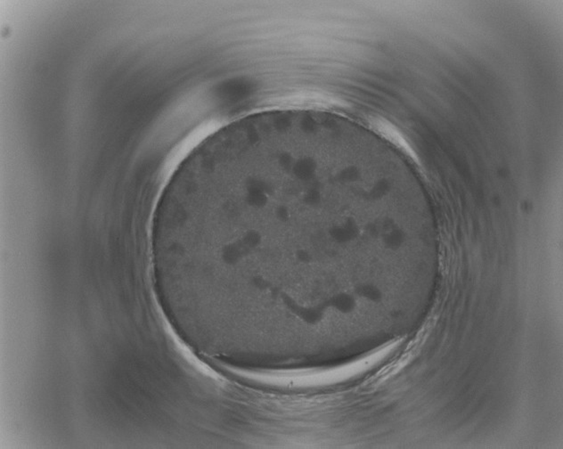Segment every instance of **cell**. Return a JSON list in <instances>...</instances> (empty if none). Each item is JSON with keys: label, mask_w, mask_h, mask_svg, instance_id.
I'll return each instance as SVG.
<instances>
[{"label": "cell", "mask_w": 563, "mask_h": 449, "mask_svg": "<svg viewBox=\"0 0 563 449\" xmlns=\"http://www.w3.org/2000/svg\"><path fill=\"white\" fill-rule=\"evenodd\" d=\"M374 129L377 130L380 135L385 136L389 142L402 150L405 154L412 158L416 162V154L415 152L410 147L409 142L404 138V136L400 132H398L395 127L391 124L386 123L383 121H376L373 123Z\"/></svg>", "instance_id": "6da1fadb"}]
</instances>
